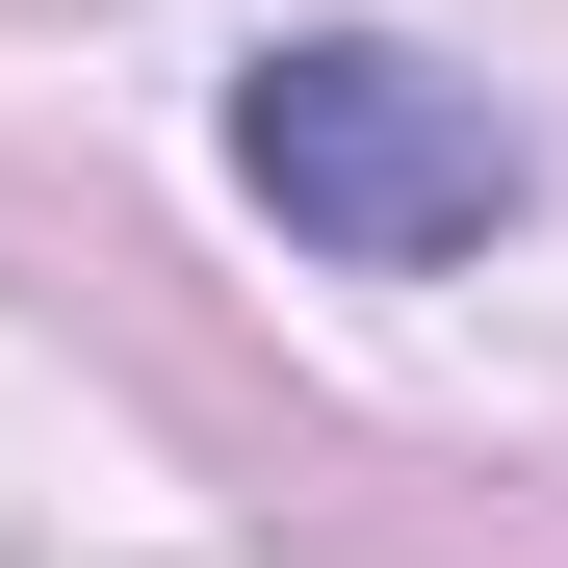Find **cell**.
<instances>
[{
  "instance_id": "obj_1",
  "label": "cell",
  "mask_w": 568,
  "mask_h": 568,
  "mask_svg": "<svg viewBox=\"0 0 568 568\" xmlns=\"http://www.w3.org/2000/svg\"><path fill=\"white\" fill-rule=\"evenodd\" d=\"M233 181H258L311 258H362V284L517 233V130H491V78H439V52H388V27L258 52V78H233Z\"/></svg>"
}]
</instances>
